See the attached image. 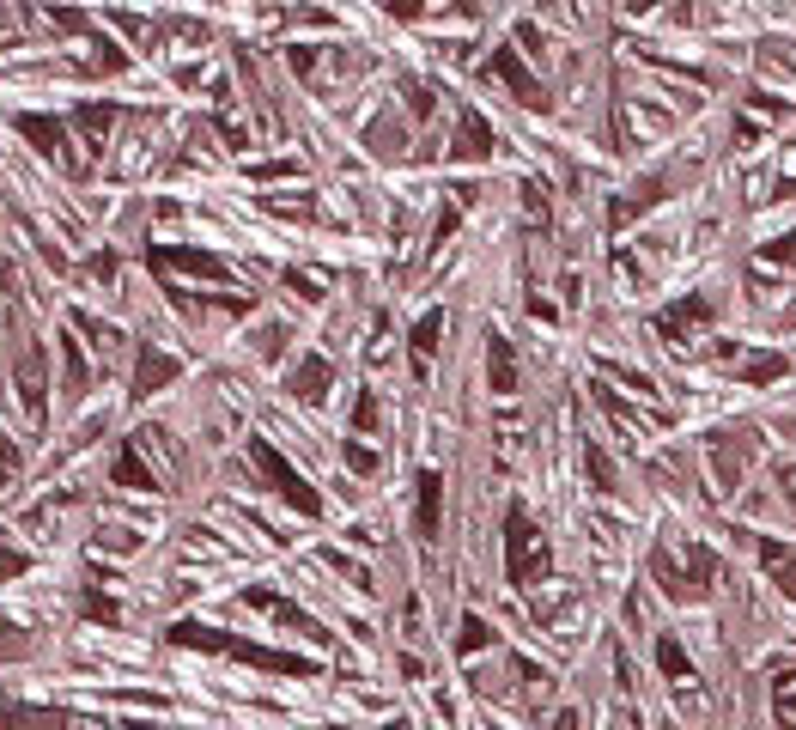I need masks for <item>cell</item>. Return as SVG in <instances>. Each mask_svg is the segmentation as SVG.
<instances>
[{
	"label": "cell",
	"mask_w": 796,
	"mask_h": 730,
	"mask_svg": "<svg viewBox=\"0 0 796 730\" xmlns=\"http://www.w3.org/2000/svg\"><path fill=\"white\" fill-rule=\"evenodd\" d=\"M420 524H426V536L438 530V475H420Z\"/></svg>",
	"instance_id": "1"
},
{
	"label": "cell",
	"mask_w": 796,
	"mask_h": 730,
	"mask_svg": "<svg viewBox=\"0 0 796 730\" xmlns=\"http://www.w3.org/2000/svg\"><path fill=\"white\" fill-rule=\"evenodd\" d=\"M7 572H19V554H7V548H0V578H7Z\"/></svg>",
	"instance_id": "2"
}]
</instances>
